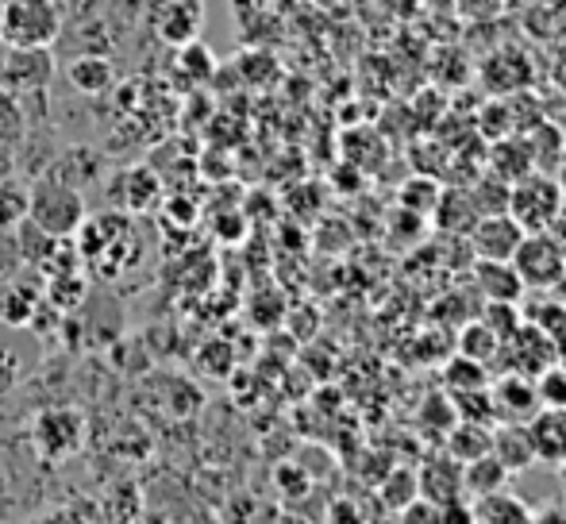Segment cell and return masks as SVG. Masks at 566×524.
Listing matches in <instances>:
<instances>
[{
  "instance_id": "cell-1",
  "label": "cell",
  "mask_w": 566,
  "mask_h": 524,
  "mask_svg": "<svg viewBox=\"0 0 566 524\" xmlns=\"http://www.w3.org/2000/svg\"><path fill=\"white\" fill-rule=\"evenodd\" d=\"M77 255L82 262H93L101 274H119L139 259V235H135L132 220L119 212H105V217H85L82 228L74 232Z\"/></svg>"
},
{
  "instance_id": "cell-2",
  "label": "cell",
  "mask_w": 566,
  "mask_h": 524,
  "mask_svg": "<svg viewBox=\"0 0 566 524\" xmlns=\"http://www.w3.org/2000/svg\"><path fill=\"white\" fill-rule=\"evenodd\" d=\"M28 220L54 240H74L85 220V197L77 193V186L46 174L35 186H28Z\"/></svg>"
},
{
  "instance_id": "cell-3",
  "label": "cell",
  "mask_w": 566,
  "mask_h": 524,
  "mask_svg": "<svg viewBox=\"0 0 566 524\" xmlns=\"http://www.w3.org/2000/svg\"><path fill=\"white\" fill-rule=\"evenodd\" d=\"M62 35V8L54 0H4L0 4V43L54 46Z\"/></svg>"
},
{
  "instance_id": "cell-4",
  "label": "cell",
  "mask_w": 566,
  "mask_h": 524,
  "mask_svg": "<svg viewBox=\"0 0 566 524\" xmlns=\"http://www.w3.org/2000/svg\"><path fill=\"white\" fill-rule=\"evenodd\" d=\"M563 193H559V181L547 178V174L532 170L524 174L521 181L509 186V217L524 228V232H547V228L559 220L563 212Z\"/></svg>"
},
{
  "instance_id": "cell-5",
  "label": "cell",
  "mask_w": 566,
  "mask_h": 524,
  "mask_svg": "<svg viewBox=\"0 0 566 524\" xmlns=\"http://www.w3.org/2000/svg\"><path fill=\"white\" fill-rule=\"evenodd\" d=\"M85 443V417L74 405H46L31 420V448L46 463H62V459L77 455Z\"/></svg>"
},
{
  "instance_id": "cell-6",
  "label": "cell",
  "mask_w": 566,
  "mask_h": 524,
  "mask_svg": "<svg viewBox=\"0 0 566 524\" xmlns=\"http://www.w3.org/2000/svg\"><path fill=\"white\" fill-rule=\"evenodd\" d=\"M513 270L524 290H555L566 277V248L552 232H524L521 248L513 251Z\"/></svg>"
},
{
  "instance_id": "cell-7",
  "label": "cell",
  "mask_w": 566,
  "mask_h": 524,
  "mask_svg": "<svg viewBox=\"0 0 566 524\" xmlns=\"http://www.w3.org/2000/svg\"><path fill=\"white\" fill-rule=\"evenodd\" d=\"M54 77L51 46H8L0 62V85L12 93H43Z\"/></svg>"
},
{
  "instance_id": "cell-8",
  "label": "cell",
  "mask_w": 566,
  "mask_h": 524,
  "mask_svg": "<svg viewBox=\"0 0 566 524\" xmlns=\"http://www.w3.org/2000/svg\"><path fill=\"white\" fill-rule=\"evenodd\" d=\"M524 228L516 224L509 212H490V217H478L474 228L467 232V243L474 251V259H493V262H509L513 251L521 248Z\"/></svg>"
},
{
  "instance_id": "cell-9",
  "label": "cell",
  "mask_w": 566,
  "mask_h": 524,
  "mask_svg": "<svg viewBox=\"0 0 566 524\" xmlns=\"http://www.w3.org/2000/svg\"><path fill=\"white\" fill-rule=\"evenodd\" d=\"M493 397V412H497L501 425H528L539 412V397H536V382L528 375H501L497 386L490 390Z\"/></svg>"
},
{
  "instance_id": "cell-10",
  "label": "cell",
  "mask_w": 566,
  "mask_h": 524,
  "mask_svg": "<svg viewBox=\"0 0 566 524\" xmlns=\"http://www.w3.org/2000/svg\"><path fill=\"white\" fill-rule=\"evenodd\" d=\"M201 23H205L201 0H166L163 12H158V20H155V31L163 43L186 46L201 35Z\"/></svg>"
},
{
  "instance_id": "cell-11",
  "label": "cell",
  "mask_w": 566,
  "mask_h": 524,
  "mask_svg": "<svg viewBox=\"0 0 566 524\" xmlns=\"http://www.w3.org/2000/svg\"><path fill=\"white\" fill-rule=\"evenodd\" d=\"M532 448H536V463L563 467L566 463V409H539L528 420Z\"/></svg>"
},
{
  "instance_id": "cell-12",
  "label": "cell",
  "mask_w": 566,
  "mask_h": 524,
  "mask_svg": "<svg viewBox=\"0 0 566 524\" xmlns=\"http://www.w3.org/2000/svg\"><path fill=\"white\" fill-rule=\"evenodd\" d=\"M39 305H43V285L23 282V270L12 282L0 285V324L4 328H31Z\"/></svg>"
},
{
  "instance_id": "cell-13",
  "label": "cell",
  "mask_w": 566,
  "mask_h": 524,
  "mask_svg": "<svg viewBox=\"0 0 566 524\" xmlns=\"http://www.w3.org/2000/svg\"><path fill=\"white\" fill-rule=\"evenodd\" d=\"M490 451H493V459H497V463H505L509 474L536 467V448H532L528 425H493Z\"/></svg>"
},
{
  "instance_id": "cell-14",
  "label": "cell",
  "mask_w": 566,
  "mask_h": 524,
  "mask_svg": "<svg viewBox=\"0 0 566 524\" xmlns=\"http://www.w3.org/2000/svg\"><path fill=\"white\" fill-rule=\"evenodd\" d=\"M417 482H420V497H428V502H436V505L459 502L462 497V463H454L451 455L428 459V463L420 467Z\"/></svg>"
},
{
  "instance_id": "cell-15",
  "label": "cell",
  "mask_w": 566,
  "mask_h": 524,
  "mask_svg": "<svg viewBox=\"0 0 566 524\" xmlns=\"http://www.w3.org/2000/svg\"><path fill=\"white\" fill-rule=\"evenodd\" d=\"M474 285L482 293V301H521L524 293V282L516 277L513 262H493V259L474 262Z\"/></svg>"
},
{
  "instance_id": "cell-16",
  "label": "cell",
  "mask_w": 566,
  "mask_h": 524,
  "mask_svg": "<svg viewBox=\"0 0 566 524\" xmlns=\"http://www.w3.org/2000/svg\"><path fill=\"white\" fill-rule=\"evenodd\" d=\"M490 443L493 425H482V420H459L448 428V455L454 463H474V459L490 455Z\"/></svg>"
},
{
  "instance_id": "cell-17",
  "label": "cell",
  "mask_w": 566,
  "mask_h": 524,
  "mask_svg": "<svg viewBox=\"0 0 566 524\" xmlns=\"http://www.w3.org/2000/svg\"><path fill=\"white\" fill-rule=\"evenodd\" d=\"M66 77L82 97H101V93L113 90L116 82V70L108 59H97V54H82L66 66Z\"/></svg>"
},
{
  "instance_id": "cell-18",
  "label": "cell",
  "mask_w": 566,
  "mask_h": 524,
  "mask_svg": "<svg viewBox=\"0 0 566 524\" xmlns=\"http://www.w3.org/2000/svg\"><path fill=\"white\" fill-rule=\"evenodd\" d=\"M509 479H513V474L505 471V463L493 459V451L482 459H474V463H462V494L478 497V502L490 497V494H497V490H505Z\"/></svg>"
},
{
  "instance_id": "cell-19",
  "label": "cell",
  "mask_w": 566,
  "mask_h": 524,
  "mask_svg": "<svg viewBox=\"0 0 566 524\" xmlns=\"http://www.w3.org/2000/svg\"><path fill=\"white\" fill-rule=\"evenodd\" d=\"M90 297V282H85L82 270H66V274H51L43 277V301L54 313H74L85 305Z\"/></svg>"
},
{
  "instance_id": "cell-20",
  "label": "cell",
  "mask_w": 566,
  "mask_h": 524,
  "mask_svg": "<svg viewBox=\"0 0 566 524\" xmlns=\"http://www.w3.org/2000/svg\"><path fill=\"white\" fill-rule=\"evenodd\" d=\"M432 217H436V224H440L443 232L467 235L470 228H474V220H478V209H474V201H470V193L451 189V193H440V205H436Z\"/></svg>"
},
{
  "instance_id": "cell-21",
  "label": "cell",
  "mask_w": 566,
  "mask_h": 524,
  "mask_svg": "<svg viewBox=\"0 0 566 524\" xmlns=\"http://www.w3.org/2000/svg\"><path fill=\"white\" fill-rule=\"evenodd\" d=\"M536 170V163H532V150H528V143L524 139H501L497 147H493V178H501V181H521L524 174H532Z\"/></svg>"
},
{
  "instance_id": "cell-22",
  "label": "cell",
  "mask_w": 566,
  "mask_h": 524,
  "mask_svg": "<svg viewBox=\"0 0 566 524\" xmlns=\"http://www.w3.org/2000/svg\"><path fill=\"white\" fill-rule=\"evenodd\" d=\"M474 521H485V524H532L528 505H524L521 497L505 494V490L482 497V502H478V510H474Z\"/></svg>"
},
{
  "instance_id": "cell-23",
  "label": "cell",
  "mask_w": 566,
  "mask_h": 524,
  "mask_svg": "<svg viewBox=\"0 0 566 524\" xmlns=\"http://www.w3.org/2000/svg\"><path fill=\"white\" fill-rule=\"evenodd\" d=\"M459 355L462 359H474V363H485V367H490V363L501 355V339L493 336L482 321H470L467 328L459 332Z\"/></svg>"
},
{
  "instance_id": "cell-24",
  "label": "cell",
  "mask_w": 566,
  "mask_h": 524,
  "mask_svg": "<svg viewBox=\"0 0 566 524\" xmlns=\"http://www.w3.org/2000/svg\"><path fill=\"white\" fill-rule=\"evenodd\" d=\"M12 235H15V248H20V259H23V266H43V259L54 251V235H46L43 228H35L31 220H23V224H15L12 228Z\"/></svg>"
},
{
  "instance_id": "cell-25",
  "label": "cell",
  "mask_w": 566,
  "mask_h": 524,
  "mask_svg": "<svg viewBox=\"0 0 566 524\" xmlns=\"http://www.w3.org/2000/svg\"><path fill=\"white\" fill-rule=\"evenodd\" d=\"M197 370L209 378H228L231 370H235V347L228 344V339H205L201 347H197L193 355Z\"/></svg>"
},
{
  "instance_id": "cell-26",
  "label": "cell",
  "mask_w": 566,
  "mask_h": 524,
  "mask_svg": "<svg viewBox=\"0 0 566 524\" xmlns=\"http://www.w3.org/2000/svg\"><path fill=\"white\" fill-rule=\"evenodd\" d=\"M124 209L127 212H147L150 205L158 201V178L147 170V166H135L132 174H124Z\"/></svg>"
},
{
  "instance_id": "cell-27",
  "label": "cell",
  "mask_w": 566,
  "mask_h": 524,
  "mask_svg": "<svg viewBox=\"0 0 566 524\" xmlns=\"http://www.w3.org/2000/svg\"><path fill=\"white\" fill-rule=\"evenodd\" d=\"M28 220V186L15 178L0 181V232H12Z\"/></svg>"
},
{
  "instance_id": "cell-28",
  "label": "cell",
  "mask_w": 566,
  "mask_h": 524,
  "mask_svg": "<svg viewBox=\"0 0 566 524\" xmlns=\"http://www.w3.org/2000/svg\"><path fill=\"white\" fill-rule=\"evenodd\" d=\"M420 497V482H417V471H401V467H389L386 482H381V502L389 505V510L401 513L409 502H417Z\"/></svg>"
},
{
  "instance_id": "cell-29",
  "label": "cell",
  "mask_w": 566,
  "mask_h": 524,
  "mask_svg": "<svg viewBox=\"0 0 566 524\" xmlns=\"http://www.w3.org/2000/svg\"><path fill=\"white\" fill-rule=\"evenodd\" d=\"M440 193L443 189L436 186L432 178H409L401 186V205H405V212H412V217H432L436 205H440Z\"/></svg>"
},
{
  "instance_id": "cell-30",
  "label": "cell",
  "mask_w": 566,
  "mask_h": 524,
  "mask_svg": "<svg viewBox=\"0 0 566 524\" xmlns=\"http://www.w3.org/2000/svg\"><path fill=\"white\" fill-rule=\"evenodd\" d=\"M443 382H448L451 394H467V390H482V386L490 382V375H485V363L454 355L448 363V370H443Z\"/></svg>"
},
{
  "instance_id": "cell-31",
  "label": "cell",
  "mask_w": 566,
  "mask_h": 524,
  "mask_svg": "<svg viewBox=\"0 0 566 524\" xmlns=\"http://www.w3.org/2000/svg\"><path fill=\"white\" fill-rule=\"evenodd\" d=\"M482 324L501 339V344H505V339L524 324V316H521V308H516V301H485Z\"/></svg>"
},
{
  "instance_id": "cell-32",
  "label": "cell",
  "mask_w": 566,
  "mask_h": 524,
  "mask_svg": "<svg viewBox=\"0 0 566 524\" xmlns=\"http://www.w3.org/2000/svg\"><path fill=\"white\" fill-rule=\"evenodd\" d=\"M536 397L539 409H566V367L552 363L536 375Z\"/></svg>"
},
{
  "instance_id": "cell-33",
  "label": "cell",
  "mask_w": 566,
  "mask_h": 524,
  "mask_svg": "<svg viewBox=\"0 0 566 524\" xmlns=\"http://www.w3.org/2000/svg\"><path fill=\"white\" fill-rule=\"evenodd\" d=\"M23 128H28V116H23L20 101H15L12 90L0 85V143L15 147V143L23 139Z\"/></svg>"
},
{
  "instance_id": "cell-34",
  "label": "cell",
  "mask_w": 566,
  "mask_h": 524,
  "mask_svg": "<svg viewBox=\"0 0 566 524\" xmlns=\"http://www.w3.org/2000/svg\"><path fill=\"white\" fill-rule=\"evenodd\" d=\"M524 324L539 328L544 336L559 339L563 332H566V305H559V301H544V305H532L528 313H524Z\"/></svg>"
},
{
  "instance_id": "cell-35",
  "label": "cell",
  "mask_w": 566,
  "mask_h": 524,
  "mask_svg": "<svg viewBox=\"0 0 566 524\" xmlns=\"http://www.w3.org/2000/svg\"><path fill=\"white\" fill-rule=\"evenodd\" d=\"M178 62L186 66V74H193V77H212V70H217V59H212V51L201 43V39H193V43H186V46H178Z\"/></svg>"
},
{
  "instance_id": "cell-36",
  "label": "cell",
  "mask_w": 566,
  "mask_h": 524,
  "mask_svg": "<svg viewBox=\"0 0 566 524\" xmlns=\"http://www.w3.org/2000/svg\"><path fill=\"white\" fill-rule=\"evenodd\" d=\"M20 270H23V259H20V248H15V235L0 232V285L12 282Z\"/></svg>"
},
{
  "instance_id": "cell-37",
  "label": "cell",
  "mask_w": 566,
  "mask_h": 524,
  "mask_svg": "<svg viewBox=\"0 0 566 524\" xmlns=\"http://www.w3.org/2000/svg\"><path fill=\"white\" fill-rule=\"evenodd\" d=\"M20 378H23L20 355H15V347H12V344H4V339H0V394L12 390V386L20 382Z\"/></svg>"
},
{
  "instance_id": "cell-38",
  "label": "cell",
  "mask_w": 566,
  "mask_h": 524,
  "mask_svg": "<svg viewBox=\"0 0 566 524\" xmlns=\"http://www.w3.org/2000/svg\"><path fill=\"white\" fill-rule=\"evenodd\" d=\"M328 524H366V513L355 497H336L328 505Z\"/></svg>"
},
{
  "instance_id": "cell-39",
  "label": "cell",
  "mask_w": 566,
  "mask_h": 524,
  "mask_svg": "<svg viewBox=\"0 0 566 524\" xmlns=\"http://www.w3.org/2000/svg\"><path fill=\"white\" fill-rule=\"evenodd\" d=\"M401 521L405 524H440V505L428 502V497H417L401 510Z\"/></svg>"
},
{
  "instance_id": "cell-40",
  "label": "cell",
  "mask_w": 566,
  "mask_h": 524,
  "mask_svg": "<svg viewBox=\"0 0 566 524\" xmlns=\"http://www.w3.org/2000/svg\"><path fill=\"white\" fill-rule=\"evenodd\" d=\"M440 524H474V510H467L462 497L459 502H448V505H440Z\"/></svg>"
},
{
  "instance_id": "cell-41",
  "label": "cell",
  "mask_w": 566,
  "mask_h": 524,
  "mask_svg": "<svg viewBox=\"0 0 566 524\" xmlns=\"http://www.w3.org/2000/svg\"><path fill=\"white\" fill-rule=\"evenodd\" d=\"M15 174V158H12V147L8 143H0V181L12 178Z\"/></svg>"
},
{
  "instance_id": "cell-42",
  "label": "cell",
  "mask_w": 566,
  "mask_h": 524,
  "mask_svg": "<svg viewBox=\"0 0 566 524\" xmlns=\"http://www.w3.org/2000/svg\"><path fill=\"white\" fill-rule=\"evenodd\" d=\"M555 181H559V193H563V201H566V163H563V170H559V178H555Z\"/></svg>"
}]
</instances>
